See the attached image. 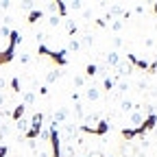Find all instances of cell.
<instances>
[{"instance_id":"8fae6325","label":"cell","mask_w":157,"mask_h":157,"mask_svg":"<svg viewBox=\"0 0 157 157\" xmlns=\"http://www.w3.org/2000/svg\"><path fill=\"white\" fill-rule=\"evenodd\" d=\"M131 72H133V66H131L129 61H127V63H120V66H118V68H116V74H118V76H120V78H124V76H129Z\"/></svg>"},{"instance_id":"7402d4cb","label":"cell","mask_w":157,"mask_h":157,"mask_svg":"<svg viewBox=\"0 0 157 157\" xmlns=\"http://www.w3.org/2000/svg\"><path fill=\"white\" fill-rule=\"evenodd\" d=\"M66 11L68 13H74V11H83V2H66Z\"/></svg>"},{"instance_id":"277c9868","label":"cell","mask_w":157,"mask_h":157,"mask_svg":"<svg viewBox=\"0 0 157 157\" xmlns=\"http://www.w3.org/2000/svg\"><path fill=\"white\" fill-rule=\"evenodd\" d=\"M68 116H70V109L68 107H59L52 113V122L55 124H63V122H68Z\"/></svg>"},{"instance_id":"603a6c76","label":"cell","mask_w":157,"mask_h":157,"mask_svg":"<svg viewBox=\"0 0 157 157\" xmlns=\"http://www.w3.org/2000/svg\"><path fill=\"white\" fill-rule=\"evenodd\" d=\"M135 109V105L131 101H120V113H131Z\"/></svg>"},{"instance_id":"30bf717a","label":"cell","mask_w":157,"mask_h":157,"mask_svg":"<svg viewBox=\"0 0 157 157\" xmlns=\"http://www.w3.org/2000/svg\"><path fill=\"white\" fill-rule=\"evenodd\" d=\"M24 113H26V107H24L22 103H20V105H15V109H13V111H9V118L17 122L20 118H24Z\"/></svg>"},{"instance_id":"6da1fadb","label":"cell","mask_w":157,"mask_h":157,"mask_svg":"<svg viewBox=\"0 0 157 157\" xmlns=\"http://www.w3.org/2000/svg\"><path fill=\"white\" fill-rule=\"evenodd\" d=\"M37 52H39V55H46V57L50 59V61H55L57 66H61V68H63V66L68 63V59H66V55H68V52H66V50H59V52H57V50H50V48H48V46H46L44 42L39 44Z\"/></svg>"},{"instance_id":"3957f363","label":"cell","mask_w":157,"mask_h":157,"mask_svg":"<svg viewBox=\"0 0 157 157\" xmlns=\"http://www.w3.org/2000/svg\"><path fill=\"white\" fill-rule=\"evenodd\" d=\"M129 122H131V127H129V129H137V127L144 122V113H142V109L137 107V105H135V109L129 113Z\"/></svg>"},{"instance_id":"4dcf8cb0","label":"cell","mask_w":157,"mask_h":157,"mask_svg":"<svg viewBox=\"0 0 157 157\" xmlns=\"http://www.w3.org/2000/svg\"><path fill=\"white\" fill-rule=\"evenodd\" d=\"M111 44H113V48H120V46H122V39H120V37H113Z\"/></svg>"},{"instance_id":"d6986e66","label":"cell","mask_w":157,"mask_h":157,"mask_svg":"<svg viewBox=\"0 0 157 157\" xmlns=\"http://www.w3.org/2000/svg\"><path fill=\"white\" fill-rule=\"evenodd\" d=\"M116 83H118V78H113V76H105V78H103V87H105V92L111 94V90L116 87Z\"/></svg>"},{"instance_id":"44dd1931","label":"cell","mask_w":157,"mask_h":157,"mask_svg":"<svg viewBox=\"0 0 157 157\" xmlns=\"http://www.w3.org/2000/svg\"><path fill=\"white\" fill-rule=\"evenodd\" d=\"M94 78V76H98V63H87V68H85V78Z\"/></svg>"},{"instance_id":"4fadbf2b","label":"cell","mask_w":157,"mask_h":157,"mask_svg":"<svg viewBox=\"0 0 157 157\" xmlns=\"http://www.w3.org/2000/svg\"><path fill=\"white\" fill-rule=\"evenodd\" d=\"M83 122H87L85 127H90L92 122L98 124V122H101V113H98V111H90V113H85V116H83Z\"/></svg>"},{"instance_id":"d4e9b609","label":"cell","mask_w":157,"mask_h":157,"mask_svg":"<svg viewBox=\"0 0 157 157\" xmlns=\"http://www.w3.org/2000/svg\"><path fill=\"white\" fill-rule=\"evenodd\" d=\"M122 26H124V20H111V22H109V29H111V31H116V33L120 31Z\"/></svg>"},{"instance_id":"cb8c5ba5","label":"cell","mask_w":157,"mask_h":157,"mask_svg":"<svg viewBox=\"0 0 157 157\" xmlns=\"http://www.w3.org/2000/svg\"><path fill=\"white\" fill-rule=\"evenodd\" d=\"M63 24V17H59V15H50L48 17V26L50 29H57V26H61Z\"/></svg>"},{"instance_id":"d6a6232c","label":"cell","mask_w":157,"mask_h":157,"mask_svg":"<svg viewBox=\"0 0 157 157\" xmlns=\"http://www.w3.org/2000/svg\"><path fill=\"white\" fill-rule=\"evenodd\" d=\"M37 157H50V153H46V151H39V153H37Z\"/></svg>"},{"instance_id":"7c38bea8","label":"cell","mask_w":157,"mask_h":157,"mask_svg":"<svg viewBox=\"0 0 157 157\" xmlns=\"http://www.w3.org/2000/svg\"><path fill=\"white\" fill-rule=\"evenodd\" d=\"M35 98H37V96H35L33 90H24V94H22V105H24V107H31V105L35 103Z\"/></svg>"},{"instance_id":"9a60e30c","label":"cell","mask_w":157,"mask_h":157,"mask_svg":"<svg viewBox=\"0 0 157 157\" xmlns=\"http://www.w3.org/2000/svg\"><path fill=\"white\" fill-rule=\"evenodd\" d=\"M42 17H44V9H33V11L29 13V20H26V22H29V24H35V22H39Z\"/></svg>"},{"instance_id":"1f68e13d","label":"cell","mask_w":157,"mask_h":157,"mask_svg":"<svg viewBox=\"0 0 157 157\" xmlns=\"http://www.w3.org/2000/svg\"><path fill=\"white\" fill-rule=\"evenodd\" d=\"M0 9H2V11H9V9H11V2H0Z\"/></svg>"},{"instance_id":"52a82bcc","label":"cell","mask_w":157,"mask_h":157,"mask_svg":"<svg viewBox=\"0 0 157 157\" xmlns=\"http://www.w3.org/2000/svg\"><path fill=\"white\" fill-rule=\"evenodd\" d=\"M131 90V83L127 81V78H118V83H116V98H120L122 94H127Z\"/></svg>"},{"instance_id":"5bb4252c","label":"cell","mask_w":157,"mask_h":157,"mask_svg":"<svg viewBox=\"0 0 157 157\" xmlns=\"http://www.w3.org/2000/svg\"><path fill=\"white\" fill-rule=\"evenodd\" d=\"M63 26H66V31H68V35H70V37H76L78 29H76V24H74V20L66 17V20H63Z\"/></svg>"},{"instance_id":"f1b7e54d","label":"cell","mask_w":157,"mask_h":157,"mask_svg":"<svg viewBox=\"0 0 157 157\" xmlns=\"http://www.w3.org/2000/svg\"><path fill=\"white\" fill-rule=\"evenodd\" d=\"M137 90H140V92H146V90H148L146 78H140V81H137Z\"/></svg>"},{"instance_id":"ffe728a7","label":"cell","mask_w":157,"mask_h":157,"mask_svg":"<svg viewBox=\"0 0 157 157\" xmlns=\"http://www.w3.org/2000/svg\"><path fill=\"white\" fill-rule=\"evenodd\" d=\"M29 127H31V120H29V118H20L17 124H15V129H17L20 133H26V131H29Z\"/></svg>"},{"instance_id":"f546056e","label":"cell","mask_w":157,"mask_h":157,"mask_svg":"<svg viewBox=\"0 0 157 157\" xmlns=\"http://www.w3.org/2000/svg\"><path fill=\"white\" fill-rule=\"evenodd\" d=\"M20 9H22V11H29V13H31V11L35 9V5H33V2H22V5H20Z\"/></svg>"},{"instance_id":"7a4b0ae2","label":"cell","mask_w":157,"mask_h":157,"mask_svg":"<svg viewBox=\"0 0 157 157\" xmlns=\"http://www.w3.org/2000/svg\"><path fill=\"white\" fill-rule=\"evenodd\" d=\"M76 131H81V133H94V135H105L109 131V122L107 120H101L96 127H85V124H78Z\"/></svg>"},{"instance_id":"5b68a950","label":"cell","mask_w":157,"mask_h":157,"mask_svg":"<svg viewBox=\"0 0 157 157\" xmlns=\"http://www.w3.org/2000/svg\"><path fill=\"white\" fill-rule=\"evenodd\" d=\"M105 66L111 70V68H118L120 66V52L118 50H111V52H107V57H105Z\"/></svg>"},{"instance_id":"e0dca14e","label":"cell","mask_w":157,"mask_h":157,"mask_svg":"<svg viewBox=\"0 0 157 157\" xmlns=\"http://www.w3.org/2000/svg\"><path fill=\"white\" fill-rule=\"evenodd\" d=\"M78 50H81V42H78V37H70L66 52H78Z\"/></svg>"},{"instance_id":"ac0fdd59","label":"cell","mask_w":157,"mask_h":157,"mask_svg":"<svg viewBox=\"0 0 157 157\" xmlns=\"http://www.w3.org/2000/svg\"><path fill=\"white\" fill-rule=\"evenodd\" d=\"M9 87H11L13 94H20V92H22V81H20V76H13V78H11V81H9Z\"/></svg>"},{"instance_id":"83f0119b","label":"cell","mask_w":157,"mask_h":157,"mask_svg":"<svg viewBox=\"0 0 157 157\" xmlns=\"http://www.w3.org/2000/svg\"><path fill=\"white\" fill-rule=\"evenodd\" d=\"M37 137H42L44 142H48V140H50V129H42V131H39V135H37Z\"/></svg>"},{"instance_id":"484cf974","label":"cell","mask_w":157,"mask_h":157,"mask_svg":"<svg viewBox=\"0 0 157 157\" xmlns=\"http://www.w3.org/2000/svg\"><path fill=\"white\" fill-rule=\"evenodd\" d=\"M85 83H87V78L83 74H76L74 76V87H85Z\"/></svg>"},{"instance_id":"2e32d148","label":"cell","mask_w":157,"mask_h":157,"mask_svg":"<svg viewBox=\"0 0 157 157\" xmlns=\"http://www.w3.org/2000/svg\"><path fill=\"white\" fill-rule=\"evenodd\" d=\"M78 42H81V48H92L94 46V35L92 33H85L78 37Z\"/></svg>"},{"instance_id":"8992f818","label":"cell","mask_w":157,"mask_h":157,"mask_svg":"<svg viewBox=\"0 0 157 157\" xmlns=\"http://www.w3.org/2000/svg\"><path fill=\"white\" fill-rule=\"evenodd\" d=\"M85 98H87L90 103L101 101V90H98L96 85H87V87H85Z\"/></svg>"},{"instance_id":"9c48e42d","label":"cell","mask_w":157,"mask_h":157,"mask_svg":"<svg viewBox=\"0 0 157 157\" xmlns=\"http://www.w3.org/2000/svg\"><path fill=\"white\" fill-rule=\"evenodd\" d=\"M124 17L127 15V9L122 7V5H111V9H109V15H107V20H111V17Z\"/></svg>"},{"instance_id":"ba28073f","label":"cell","mask_w":157,"mask_h":157,"mask_svg":"<svg viewBox=\"0 0 157 157\" xmlns=\"http://www.w3.org/2000/svg\"><path fill=\"white\" fill-rule=\"evenodd\" d=\"M63 76V72L59 70V68H52L50 72H46V87L50 85V83H55V81H59V78Z\"/></svg>"},{"instance_id":"4316f807","label":"cell","mask_w":157,"mask_h":157,"mask_svg":"<svg viewBox=\"0 0 157 157\" xmlns=\"http://www.w3.org/2000/svg\"><path fill=\"white\" fill-rule=\"evenodd\" d=\"M20 63H22V66H29V63H31V55H29V52H22V55H20Z\"/></svg>"}]
</instances>
